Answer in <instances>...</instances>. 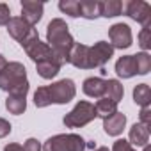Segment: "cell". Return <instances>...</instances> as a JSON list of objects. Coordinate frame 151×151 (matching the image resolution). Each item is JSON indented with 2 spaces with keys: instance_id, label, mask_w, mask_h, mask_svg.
Returning a JSON list of instances; mask_svg holds the SVG:
<instances>
[{
  "instance_id": "obj_2",
  "label": "cell",
  "mask_w": 151,
  "mask_h": 151,
  "mask_svg": "<svg viewBox=\"0 0 151 151\" xmlns=\"http://www.w3.org/2000/svg\"><path fill=\"white\" fill-rule=\"evenodd\" d=\"M48 43L52 45L53 55L59 57V62L69 60V48H73L75 43L68 32V25L62 20H53L48 25Z\"/></svg>"
},
{
  "instance_id": "obj_25",
  "label": "cell",
  "mask_w": 151,
  "mask_h": 151,
  "mask_svg": "<svg viewBox=\"0 0 151 151\" xmlns=\"http://www.w3.org/2000/svg\"><path fill=\"white\" fill-rule=\"evenodd\" d=\"M140 45H142V48H147L149 46V43H147V27H144V30H142V34H140Z\"/></svg>"
},
{
  "instance_id": "obj_16",
  "label": "cell",
  "mask_w": 151,
  "mask_h": 151,
  "mask_svg": "<svg viewBox=\"0 0 151 151\" xmlns=\"http://www.w3.org/2000/svg\"><path fill=\"white\" fill-rule=\"evenodd\" d=\"M80 16L84 18H96L100 16V6L98 2H80Z\"/></svg>"
},
{
  "instance_id": "obj_18",
  "label": "cell",
  "mask_w": 151,
  "mask_h": 151,
  "mask_svg": "<svg viewBox=\"0 0 151 151\" xmlns=\"http://www.w3.org/2000/svg\"><path fill=\"white\" fill-rule=\"evenodd\" d=\"M59 9L73 18L80 16V2H71V0H66V2H60L59 4Z\"/></svg>"
},
{
  "instance_id": "obj_19",
  "label": "cell",
  "mask_w": 151,
  "mask_h": 151,
  "mask_svg": "<svg viewBox=\"0 0 151 151\" xmlns=\"http://www.w3.org/2000/svg\"><path fill=\"white\" fill-rule=\"evenodd\" d=\"M130 137H132L133 144H144V142L147 140V132L144 130V126H140V124H135V126L132 128V133H130Z\"/></svg>"
},
{
  "instance_id": "obj_4",
  "label": "cell",
  "mask_w": 151,
  "mask_h": 151,
  "mask_svg": "<svg viewBox=\"0 0 151 151\" xmlns=\"http://www.w3.org/2000/svg\"><path fill=\"white\" fill-rule=\"evenodd\" d=\"M0 87L4 91H11L16 96H25L29 91L25 80V68L18 62L6 66V71L0 73Z\"/></svg>"
},
{
  "instance_id": "obj_1",
  "label": "cell",
  "mask_w": 151,
  "mask_h": 151,
  "mask_svg": "<svg viewBox=\"0 0 151 151\" xmlns=\"http://www.w3.org/2000/svg\"><path fill=\"white\" fill-rule=\"evenodd\" d=\"M114 48L109 43H96L94 48H87L84 45H77L75 52L71 53L69 60L77 66V68H93V66H101L112 57Z\"/></svg>"
},
{
  "instance_id": "obj_8",
  "label": "cell",
  "mask_w": 151,
  "mask_h": 151,
  "mask_svg": "<svg viewBox=\"0 0 151 151\" xmlns=\"http://www.w3.org/2000/svg\"><path fill=\"white\" fill-rule=\"evenodd\" d=\"M109 36H110L114 46H117V48H128L132 45V32H130V27L124 23L114 25L109 30Z\"/></svg>"
},
{
  "instance_id": "obj_9",
  "label": "cell",
  "mask_w": 151,
  "mask_h": 151,
  "mask_svg": "<svg viewBox=\"0 0 151 151\" xmlns=\"http://www.w3.org/2000/svg\"><path fill=\"white\" fill-rule=\"evenodd\" d=\"M7 30H9V34H11L14 39H18V41L22 43V41L27 39V36L32 32V27H30L23 18H11L9 23H7Z\"/></svg>"
},
{
  "instance_id": "obj_11",
  "label": "cell",
  "mask_w": 151,
  "mask_h": 151,
  "mask_svg": "<svg viewBox=\"0 0 151 151\" xmlns=\"http://www.w3.org/2000/svg\"><path fill=\"white\" fill-rule=\"evenodd\" d=\"M124 121H126V117H124L123 114L114 112L112 116L105 117V132H107V133H110V135H117V133L123 130Z\"/></svg>"
},
{
  "instance_id": "obj_10",
  "label": "cell",
  "mask_w": 151,
  "mask_h": 151,
  "mask_svg": "<svg viewBox=\"0 0 151 151\" xmlns=\"http://www.w3.org/2000/svg\"><path fill=\"white\" fill-rule=\"evenodd\" d=\"M22 14H23V20L32 27L43 16V4H37V2H23L22 4Z\"/></svg>"
},
{
  "instance_id": "obj_17",
  "label": "cell",
  "mask_w": 151,
  "mask_h": 151,
  "mask_svg": "<svg viewBox=\"0 0 151 151\" xmlns=\"http://www.w3.org/2000/svg\"><path fill=\"white\" fill-rule=\"evenodd\" d=\"M6 105H7V109H9L11 112L22 114V112L25 110V96H16V94H13L11 98H7Z\"/></svg>"
},
{
  "instance_id": "obj_13",
  "label": "cell",
  "mask_w": 151,
  "mask_h": 151,
  "mask_svg": "<svg viewBox=\"0 0 151 151\" xmlns=\"http://www.w3.org/2000/svg\"><path fill=\"white\" fill-rule=\"evenodd\" d=\"M107 89V82H103L101 78H87L84 82V91L89 96H101L105 94Z\"/></svg>"
},
{
  "instance_id": "obj_22",
  "label": "cell",
  "mask_w": 151,
  "mask_h": 151,
  "mask_svg": "<svg viewBox=\"0 0 151 151\" xmlns=\"http://www.w3.org/2000/svg\"><path fill=\"white\" fill-rule=\"evenodd\" d=\"M9 14H11L9 7L6 4H0V25H7L9 23V20H11Z\"/></svg>"
},
{
  "instance_id": "obj_12",
  "label": "cell",
  "mask_w": 151,
  "mask_h": 151,
  "mask_svg": "<svg viewBox=\"0 0 151 151\" xmlns=\"http://www.w3.org/2000/svg\"><path fill=\"white\" fill-rule=\"evenodd\" d=\"M117 73L121 77H132V75L137 73V66H135V55H128V57H123L117 60Z\"/></svg>"
},
{
  "instance_id": "obj_21",
  "label": "cell",
  "mask_w": 151,
  "mask_h": 151,
  "mask_svg": "<svg viewBox=\"0 0 151 151\" xmlns=\"http://www.w3.org/2000/svg\"><path fill=\"white\" fill-rule=\"evenodd\" d=\"M135 66H137V73H140V75L147 73V69H149V57L146 53L135 55Z\"/></svg>"
},
{
  "instance_id": "obj_7",
  "label": "cell",
  "mask_w": 151,
  "mask_h": 151,
  "mask_svg": "<svg viewBox=\"0 0 151 151\" xmlns=\"http://www.w3.org/2000/svg\"><path fill=\"white\" fill-rule=\"evenodd\" d=\"M123 11L128 16H132L133 20H137V22H140L147 27L149 16H151L149 4H146V2H126V4H123Z\"/></svg>"
},
{
  "instance_id": "obj_24",
  "label": "cell",
  "mask_w": 151,
  "mask_h": 151,
  "mask_svg": "<svg viewBox=\"0 0 151 151\" xmlns=\"http://www.w3.org/2000/svg\"><path fill=\"white\" fill-rule=\"evenodd\" d=\"M9 132H11V124H9V123H6L4 119H0V137L7 135Z\"/></svg>"
},
{
  "instance_id": "obj_28",
  "label": "cell",
  "mask_w": 151,
  "mask_h": 151,
  "mask_svg": "<svg viewBox=\"0 0 151 151\" xmlns=\"http://www.w3.org/2000/svg\"><path fill=\"white\" fill-rule=\"evenodd\" d=\"M98 151H109V149H105V147H101V149H98Z\"/></svg>"
},
{
  "instance_id": "obj_3",
  "label": "cell",
  "mask_w": 151,
  "mask_h": 151,
  "mask_svg": "<svg viewBox=\"0 0 151 151\" xmlns=\"http://www.w3.org/2000/svg\"><path fill=\"white\" fill-rule=\"evenodd\" d=\"M75 96V86L71 80H60L50 87H41L34 94V101L37 107H45L48 103H68Z\"/></svg>"
},
{
  "instance_id": "obj_27",
  "label": "cell",
  "mask_w": 151,
  "mask_h": 151,
  "mask_svg": "<svg viewBox=\"0 0 151 151\" xmlns=\"http://www.w3.org/2000/svg\"><path fill=\"white\" fill-rule=\"evenodd\" d=\"M7 66V62H6V59L2 57V55H0V69H2V68H6Z\"/></svg>"
},
{
  "instance_id": "obj_20",
  "label": "cell",
  "mask_w": 151,
  "mask_h": 151,
  "mask_svg": "<svg viewBox=\"0 0 151 151\" xmlns=\"http://www.w3.org/2000/svg\"><path fill=\"white\" fill-rule=\"evenodd\" d=\"M133 98H135L137 103H147V100H149V89H147V86L142 84V86L135 87V91H133Z\"/></svg>"
},
{
  "instance_id": "obj_6",
  "label": "cell",
  "mask_w": 151,
  "mask_h": 151,
  "mask_svg": "<svg viewBox=\"0 0 151 151\" xmlns=\"http://www.w3.org/2000/svg\"><path fill=\"white\" fill-rule=\"evenodd\" d=\"M94 116H98V114H96V109H94L91 103L82 101V103H78L77 107H75V110H73L69 116L64 117V123H66L68 126H82V124L89 123Z\"/></svg>"
},
{
  "instance_id": "obj_15",
  "label": "cell",
  "mask_w": 151,
  "mask_h": 151,
  "mask_svg": "<svg viewBox=\"0 0 151 151\" xmlns=\"http://www.w3.org/2000/svg\"><path fill=\"white\" fill-rule=\"evenodd\" d=\"M37 71H39L41 77H45V78H52L53 75H57V71H59V62H57L55 59L37 62Z\"/></svg>"
},
{
  "instance_id": "obj_5",
  "label": "cell",
  "mask_w": 151,
  "mask_h": 151,
  "mask_svg": "<svg viewBox=\"0 0 151 151\" xmlns=\"http://www.w3.org/2000/svg\"><path fill=\"white\" fill-rule=\"evenodd\" d=\"M84 147V139L78 135H57L45 144V151H82Z\"/></svg>"
},
{
  "instance_id": "obj_26",
  "label": "cell",
  "mask_w": 151,
  "mask_h": 151,
  "mask_svg": "<svg viewBox=\"0 0 151 151\" xmlns=\"http://www.w3.org/2000/svg\"><path fill=\"white\" fill-rule=\"evenodd\" d=\"M4 151H23V149H22V147H20L18 144H11V146H7V147H6Z\"/></svg>"
},
{
  "instance_id": "obj_23",
  "label": "cell",
  "mask_w": 151,
  "mask_h": 151,
  "mask_svg": "<svg viewBox=\"0 0 151 151\" xmlns=\"http://www.w3.org/2000/svg\"><path fill=\"white\" fill-rule=\"evenodd\" d=\"M114 151H132V149H130L126 140H117L116 146H114Z\"/></svg>"
},
{
  "instance_id": "obj_14",
  "label": "cell",
  "mask_w": 151,
  "mask_h": 151,
  "mask_svg": "<svg viewBox=\"0 0 151 151\" xmlns=\"http://www.w3.org/2000/svg\"><path fill=\"white\" fill-rule=\"evenodd\" d=\"M100 6V14L112 18V16H119L123 11V2H117V0H109V2H98Z\"/></svg>"
}]
</instances>
